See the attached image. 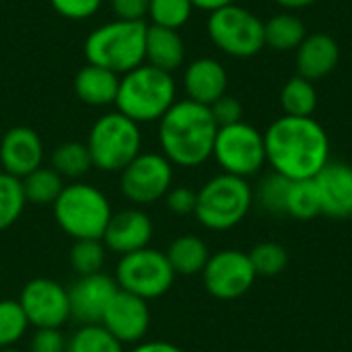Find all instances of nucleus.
Returning <instances> with one entry per match:
<instances>
[{
    "mask_svg": "<svg viewBox=\"0 0 352 352\" xmlns=\"http://www.w3.org/2000/svg\"><path fill=\"white\" fill-rule=\"evenodd\" d=\"M266 163L291 182L314 179L330 163V138L314 118L283 116L264 132Z\"/></svg>",
    "mask_w": 352,
    "mask_h": 352,
    "instance_id": "1",
    "label": "nucleus"
},
{
    "mask_svg": "<svg viewBox=\"0 0 352 352\" xmlns=\"http://www.w3.org/2000/svg\"><path fill=\"white\" fill-rule=\"evenodd\" d=\"M217 132L219 126L206 105L179 99L157 122L159 153H163L173 167H200L212 159Z\"/></svg>",
    "mask_w": 352,
    "mask_h": 352,
    "instance_id": "2",
    "label": "nucleus"
},
{
    "mask_svg": "<svg viewBox=\"0 0 352 352\" xmlns=\"http://www.w3.org/2000/svg\"><path fill=\"white\" fill-rule=\"evenodd\" d=\"M175 101L177 85L173 74L144 62L120 76V89L113 105L136 124H151L159 122Z\"/></svg>",
    "mask_w": 352,
    "mask_h": 352,
    "instance_id": "3",
    "label": "nucleus"
},
{
    "mask_svg": "<svg viewBox=\"0 0 352 352\" xmlns=\"http://www.w3.org/2000/svg\"><path fill=\"white\" fill-rule=\"evenodd\" d=\"M146 21L113 19L95 27L82 45L89 64L107 68L116 74H126L144 64Z\"/></svg>",
    "mask_w": 352,
    "mask_h": 352,
    "instance_id": "4",
    "label": "nucleus"
},
{
    "mask_svg": "<svg viewBox=\"0 0 352 352\" xmlns=\"http://www.w3.org/2000/svg\"><path fill=\"white\" fill-rule=\"evenodd\" d=\"M54 221L72 241L101 239L113 214L103 190L89 182H70L52 206Z\"/></svg>",
    "mask_w": 352,
    "mask_h": 352,
    "instance_id": "5",
    "label": "nucleus"
},
{
    "mask_svg": "<svg viewBox=\"0 0 352 352\" xmlns=\"http://www.w3.org/2000/svg\"><path fill=\"white\" fill-rule=\"evenodd\" d=\"M196 194L194 217L204 229L214 233L235 229L254 206V188L250 182L229 173L210 177Z\"/></svg>",
    "mask_w": 352,
    "mask_h": 352,
    "instance_id": "6",
    "label": "nucleus"
},
{
    "mask_svg": "<svg viewBox=\"0 0 352 352\" xmlns=\"http://www.w3.org/2000/svg\"><path fill=\"white\" fill-rule=\"evenodd\" d=\"M85 144L95 169L103 173H120L142 153L140 124L118 109L107 111L93 122Z\"/></svg>",
    "mask_w": 352,
    "mask_h": 352,
    "instance_id": "7",
    "label": "nucleus"
},
{
    "mask_svg": "<svg viewBox=\"0 0 352 352\" xmlns=\"http://www.w3.org/2000/svg\"><path fill=\"white\" fill-rule=\"evenodd\" d=\"M113 278L120 291L151 303L171 291L177 274L173 272L165 252L148 245L122 256L116 264Z\"/></svg>",
    "mask_w": 352,
    "mask_h": 352,
    "instance_id": "8",
    "label": "nucleus"
},
{
    "mask_svg": "<svg viewBox=\"0 0 352 352\" xmlns=\"http://www.w3.org/2000/svg\"><path fill=\"white\" fill-rule=\"evenodd\" d=\"M206 33L212 45L231 58H254L266 47L264 21L237 4L210 12Z\"/></svg>",
    "mask_w": 352,
    "mask_h": 352,
    "instance_id": "9",
    "label": "nucleus"
},
{
    "mask_svg": "<svg viewBox=\"0 0 352 352\" xmlns=\"http://www.w3.org/2000/svg\"><path fill=\"white\" fill-rule=\"evenodd\" d=\"M212 159L223 173L250 179L266 165L264 134L248 122L223 126L214 138Z\"/></svg>",
    "mask_w": 352,
    "mask_h": 352,
    "instance_id": "10",
    "label": "nucleus"
},
{
    "mask_svg": "<svg viewBox=\"0 0 352 352\" xmlns=\"http://www.w3.org/2000/svg\"><path fill=\"white\" fill-rule=\"evenodd\" d=\"M173 169L163 153L142 151L120 171V192L132 206H153L173 188Z\"/></svg>",
    "mask_w": 352,
    "mask_h": 352,
    "instance_id": "11",
    "label": "nucleus"
},
{
    "mask_svg": "<svg viewBox=\"0 0 352 352\" xmlns=\"http://www.w3.org/2000/svg\"><path fill=\"white\" fill-rule=\"evenodd\" d=\"M258 274L252 260L241 250H221L210 254L206 268L202 270V283L208 295L221 301H233L243 297L256 283Z\"/></svg>",
    "mask_w": 352,
    "mask_h": 352,
    "instance_id": "12",
    "label": "nucleus"
},
{
    "mask_svg": "<svg viewBox=\"0 0 352 352\" xmlns=\"http://www.w3.org/2000/svg\"><path fill=\"white\" fill-rule=\"evenodd\" d=\"M31 328H64L70 322L68 287L62 283L37 276L31 278L16 299Z\"/></svg>",
    "mask_w": 352,
    "mask_h": 352,
    "instance_id": "13",
    "label": "nucleus"
},
{
    "mask_svg": "<svg viewBox=\"0 0 352 352\" xmlns=\"http://www.w3.org/2000/svg\"><path fill=\"white\" fill-rule=\"evenodd\" d=\"M118 291L116 278L105 272L76 276V280L68 287L70 322H76L78 326L101 324L103 314Z\"/></svg>",
    "mask_w": 352,
    "mask_h": 352,
    "instance_id": "14",
    "label": "nucleus"
},
{
    "mask_svg": "<svg viewBox=\"0 0 352 352\" xmlns=\"http://www.w3.org/2000/svg\"><path fill=\"white\" fill-rule=\"evenodd\" d=\"M101 324L124 346H134L146 340V334L151 330L148 301L134 297L126 291H118L111 303L107 305Z\"/></svg>",
    "mask_w": 352,
    "mask_h": 352,
    "instance_id": "15",
    "label": "nucleus"
},
{
    "mask_svg": "<svg viewBox=\"0 0 352 352\" xmlns=\"http://www.w3.org/2000/svg\"><path fill=\"white\" fill-rule=\"evenodd\" d=\"M153 235H155V225L153 219L144 212V208L128 206L122 210H113L101 241L109 254L122 258L126 254L148 248Z\"/></svg>",
    "mask_w": 352,
    "mask_h": 352,
    "instance_id": "16",
    "label": "nucleus"
},
{
    "mask_svg": "<svg viewBox=\"0 0 352 352\" xmlns=\"http://www.w3.org/2000/svg\"><path fill=\"white\" fill-rule=\"evenodd\" d=\"M45 148L41 136L29 126H14L0 138V167L19 179L43 165Z\"/></svg>",
    "mask_w": 352,
    "mask_h": 352,
    "instance_id": "17",
    "label": "nucleus"
},
{
    "mask_svg": "<svg viewBox=\"0 0 352 352\" xmlns=\"http://www.w3.org/2000/svg\"><path fill=\"white\" fill-rule=\"evenodd\" d=\"M182 85L186 91V99L210 107L217 99L227 95L229 74L217 58L202 56L186 66Z\"/></svg>",
    "mask_w": 352,
    "mask_h": 352,
    "instance_id": "18",
    "label": "nucleus"
},
{
    "mask_svg": "<svg viewBox=\"0 0 352 352\" xmlns=\"http://www.w3.org/2000/svg\"><path fill=\"white\" fill-rule=\"evenodd\" d=\"M322 214L332 219L352 217V167L346 163H328L314 177Z\"/></svg>",
    "mask_w": 352,
    "mask_h": 352,
    "instance_id": "19",
    "label": "nucleus"
},
{
    "mask_svg": "<svg viewBox=\"0 0 352 352\" xmlns=\"http://www.w3.org/2000/svg\"><path fill=\"white\" fill-rule=\"evenodd\" d=\"M297 52V74L307 80H322L326 78L340 60L338 41L328 33H311L303 39V43L295 50Z\"/></svg>",
    "mask_w": 352,
    "mask_h": 352,
    "instance_id": "20",
    "label": "nucleus"
},
{
    "mask_svg": "<svg viewBox=\"0 0 352 352\" xmlns=\"http://www.w3.org/2000/svg\"><path fill=\"white\" fill-rule=\"evenodd\" d=\"M120 89V74L95 66V64H85L78 68L74 76V95L78 101L91 107H107L116 103Z\"/></svg>",
    "mask_w": 352,
    "mask_h": 352,
    "instance_id": "21",
    "label": "nucleus"
},
{
    "mask_svg": "<svg viewBox=\"0 0 352 352\" xmlns=\"http://www.w3.org/2000/svg\"><path fill=\"white\" fill-rule=\"evenodd\" d=\"M144 62L173 74V70H177L186 62V41L182 33L177 29L148 25Z\"/></svg>",
    "mask_w": 352,
    "mask_h": 352,
    "instance_id": "22",
    "label": "nucleus"
},
{
    "mask_svg": "<svg viewBox=\"0 0 352 352\" xmlns=\"http://www.w3.org/2000/svg\"><path fill=\"white\" fill-rule=\"evenodd\" d=\"M165 256L177 276H196L202 274V270L206 268L210 260V250L202 237L194 233H186V235H177L169 243Z\"/></svg>",
    "mask_w": 352,
    "mask_h": 352,
    "instance_id": "23",
    "label": "nucleus"
},
{
    "mask_svg": "<svg viewBox=\"0 0 352 352\" xmlns=\"http://www.w3.org/2000/svg\"><path fill=\"white\" fill-rule=\"evenodd\" d=\"M50 167L64 179V182H80L91 169L93 161L89 148L80 140H66L60 142L50 155Z\"/></svg>",
    "mask_w": 352,
    "mask_h": 352,
    "instance_id": "24",
    "label": "nucleus"
},
{
    "mask_svg": "<svg viewBox=\"0 0 352 352\" xmlns=\"http://www.w3.org/2000/svg\"><path fill=\"white\" fill-rule=\"evenodd\" d=\"M305 37H307L305 23L291 12L276 14L264 23V43L276 52L297 50Z\"/></svg>",
    "mask_w": 352,
    "mask_h": 352,
    "instance_id": "25",
    "label": "nucleus"
},
{
    "mask_svg": "<svg viewBox=\"0 0 352 352\" xmlns=\"http://www.w3.org/2000/svg\"><path fill=\"white\" fill-rule=\"evenodd\" d=\"M21 182H23L27 204L39 206V208L54 206V202L58 200V196L62 194V190L66 186V182L50 165L47 167L41 165L39 169H35Z\"/></svg>",
    "mask_w": 352,
    "mask_h": 352,
    "instance_id": "26",
    "label": "nucleus"
},
{
    "mask_svg": "<svg viewBox=\"0 0 352 352\" xmlns=\"http://www.w3.org/2000/svg\"><path fill=\"white\" fill-rule=\"evenodd\" d=\"M280 105L285 116L314 118V111L318 107V91L314 82L299 74L289 78L280 91Z\"/></svg>",
    "mask_w": 352,
    "mask_h": 352,
    "instance_id": "27",
    "label": "nucleus"
},
{
    "mask_svg": "<svg viewBox=\"0 0 352 352\" xmlns=\"http://www.w3.org/2000/svg\"><path fill=\"white\" fill-rule=\"evenodd\" d=\"M66 352H126V346L103 324H82L68 336Z\"/></svg>",
    "mask_w": 352,
    "mask_h": 352,
    "instance_id": "28",
    "label": "nucleus"
},
{
    "mask_svg": "<svg viewBox=\"0 0 352 352\" xmlns=\"http://www.w3.org/2000/svg\"><path fill=\"white\" fill-rule=\"evenodd\" d=\"M27 208L23 182L0 171V233L19 223Z\"/></svg>",
    "mask_w": 352,
    "mask_h": 352,
    "instance_id": "29",
    "label": "nucleus"
},
{
    "mask_svg": "<svg viewBox=\"0 0 352 352\" xmlns=\"http://www.w3.org/2000/svg\"><path fill=\"white\" fill-rule=\"evenodd\" d=\"M291 190V179L272 171L260 179L254 190V202L270 214H287V198Z\"/></svg>",
    "mask_w": 352,
    "mask_h": 352,
    "instance_id": "30",
    "label": "nucleus"
},
{
    "mask_svg": "<svg viewBox=\"0 0 352 352\" xmlns=\"http://www.w3.org/2000/svg\"><path fill=\"white\" fill-rule=\"evenodd\" d=\"M29 320L16 299H0V351L14 349L29 332Z\"/></svg>",
    "mask_w": 352,
    "mask_h": 352,
    "instance_id": "31",
    "label": "nucleus"
},
{
    "mask_svg": "<svg viewBox=\"0 0 352 352\" xmlns=\"http://www.w3.org/2000/svg\"><path fill=\"white\" fill-rule=\"evenodd\" d=\"M287 214L297 221H311L322 214V204L314 179L291 182V190L287 198Z\"/></svg>",
    "mask_w": 352,
    "mask_h": 352,
    "instance_id": "32",
    "label": "nucleus"
},
{
    "mask_svg": "<svg viewBox=\"0 0 352 352\" xmlns=\"http://www.w3.org/2000/svg\"><path fill=\"white\" fill-rule=\"evenodd\" d=\"M107 248L101 239H80L70 248V266L76 276H89L103 272L107 262Z\"/></svg>",
    "mask_w": 352,
    "mask_h": 352,
    "instance_id": "33",
    "label": "nucleus"
},
{
    "mask_svg": "<svg viewBox=\"0 0 352 352\" xmlns=\"http://www.w3.org/2000/svg\"><path fill=\"white\" fill-rule=\"evenodd\" d=\"M194 12V4L190 0H151L148 14L151 25L167 27V29H182Z\"/></svg>",
    "mask_w": 352,
    "mask_h": 352,
    "instance_id": "34",
    "label": "nucleus"
},
{
    "mask_svg": "<svg viewBox=\"0 0 352 352\" xmlns=\"http://www.w3.org/2000/svg\"><path fill=\"white\" fill-rule=\"evenodd\" d=\"M248 256L258 276H278L289 266V252L276 241H262Z\"/></svg>",
    "mask_w": 352,
    "mask_h": 352,
    "instance_id": "35",
    "label": "nucleus"
},
{
    "mask_svg": "<svg viewBox=\"0 0 352 352\" xmlns=\"http://www.w3.org/2000/svg\"><path fill=\"white\" fill-rule=\"evenodd\" d=\"M68 338L64 336L62 328H33L27 352H66Z\"/></svg>",
    "mask_w": 352,
    "mask_h": 352,
    "instance_id": "36",
    "label": "nucleus"
},
{
    "mask_svg": "<svg viewBox=\"0 0 352 352\" xmlns=\"http://www.w3.org/2000/svg\"><path fill=\"white\" fill-rule=\"evenodd\" d=\"M105 0H50L52 8L68 21H87L99 12Z\"/></svg>",
    "mask_w": 352,
    "mask_h": 352,
    "instance_id": "37",
    "label": "nucleus"
},
{
    "mask_svg": "<svg viewBox=\"0 0 352 352\" xmlns=\"http://www.w3.org/2000/svg\"><path fill=\"white\" fill-rule=\"evenodd\" d=\"M196 190H192L190 186H173L167 196L163 198L167 210L175 217H188V214H194L196 210Z\"/></svg>",
    "mask_w": 352,
    "mask_h": 352,
    "instance_id": "38",
    "label": "nucleus"
},
{
    "mask_svg": "<svg viewBox=\"0 0 352 352\" xmlns=\"http://www.w3.org/2000/svg\"><path fill=\"white\" fill-rule=\"evenodd\" d=\"M208 109H210V113H212L219 128L243 122V105L239 103V99H235L231 95H223Z\"/></svg>",
    "mask_w": 352,
    "mask_h": 352,
    "instance_id": "39",
    "label": "nucleus"
},
{
    "mask_svg": "<svg viewBox=\"0 0 352 352\" xmlns=\"http://www.w3.org/2000/svg\"><path fill=\"white\" fill-rule=\"evenodd\" d=\"M116 19L124 21H146L151 0H107Z\"/></svg>",
    "mask_w": 352,
    "mask_h": 352,
    "instance_id": "40",
    "label": "nucleus"
},
{
    "mask_svg": "<svg viewBox=\"0 0 352 352\" xmlns=\"http://www.w3.org/2000/svg\"><path fill=\"white\" fill-rule=\"evenodd\" d=\"M126 352H184L179 346H175L173 342H165V340H142L138 344H134L130 351Z\"/></svg>",
    "mask_w": 352,
    "mask_h": 352,
    "instance_id": "41",
    "label": "nucleus"
},
{
    "mask_svg": "<svg viewBox=\"0 0 352 352\" xmlns=\"http://www.w3.org/2000/svg\"><path fill=\"white\" fill-rule=\"evenodd\" d=\"M194 4V8L198 10H204V12H214V10H221L229 4H235V0H190Z\"/></svg>",
    "mask_w": 352,
    "mask_h": 352,
    "instance_id": "42",
    "label": "nucleus"
},
{
    "mask_svg": "<svg viewBox=\"0 0 352 352\" xmlns=\"http://www.w3.org/2000/svg\"><path fill=\"white\" fill-rule=\"evenodd\" d=\"M276 4H280L283 8H287V10H299V8H307V6H311L314 2H318V0H274Z\"/></svg>",
    "mask_w": 352,
    "mask_h": 352,
    "instance_id": "43",
    "label": "nucleus"
},
{
    "mask_svg": "<svg viewBox=\"0 0 352 352\" xmlns=\"http://www.w3.org/2000/svg\"><path fill=\"white\" fill-rule=\"evenodd\" d=\"M0 352H27V351H21V349H16V346H14V349H4V351H0Z\"/></svg>",
    "mask_w": 352,
    "mask_h": 352,
    "instance_id": "44",
    "label": "nucleus"
}]
</instances>
